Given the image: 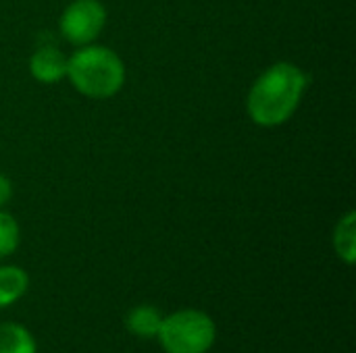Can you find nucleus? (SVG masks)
I'll return each mask as SVG.
<instances>
[{
	"instance_id": "39448f33",
	"label": "nucleus",
	"mask_w": 356,
	"mask_h": 353,
	"mask_svg": "<svg viewBox=\"0 0 356 353\" xmlns=\"http://www.w3.org/2000/svg\"><path fill=\"white\" fill-rule=\"evenodd\" d=\"M29 73L38 83H56L67 77V56L54 46H40L29 58Z\"/></svg>"
},
{
	"instance_id": "7ed1b4c3",
	"label": "nucleus",
	"mask_w": 356,
	"mask_h": 353,
	"mask_svg": "<svg viewBox=\"0 0 356 353\" xmlns=\"http://www.w3.org/2000/svg\"><path fill=\"white\" fill-rule=\"evenodd\" d=\"M167 353H207L217 337L211 316L200 310H179L163 318L159 335Z\"/></svg>"
},
{
	"instance_id": "1a4fd4ad",
	"label": "nucleus",
	"mask_w": 356,
	"mask_h": 353,
	"mask_svg": "<svg viewBox=\"0 0 356 353\" xmlns=\"http://www.w3.org/2000/svg\"><path fill=\"white\" fill-rule=\"evenodd\" d=\"M35 339L31 333L15 322L0 325V353H35Z\"/></svg>"
},
{
	"instance_id": "6e6552de",
	"label": "nucleus",
	"mask_w": 356,
	"mask_h": 353,
	"mask_svg": "<svg viewBox=\"0 0 356 353\" xmlns=\"http://www.w3.org/2000/svg\"><path fill=\"white\" fill-rule=\"evenodd\" d=\"M29 287V277L19 266H0V308L15 304L25 295Z\"/></svg>"
},
{
	"instance_id": "0eeeda50",
	"label": "nucleus",
	"mask_w": 356,
	"mask_h": 353,
	"mask_svg": "<svg viewBox=\"0 0 356 353\" xmlns=\"http://www.w3.org/2000/svg\"><path fill=\"white\" fill-rule=\"evenodd\" d=\"M161 322H163V316L154 306H136L129 310V314L125 318L129 333H134L136 337H142V339L156 337Z\"/></svg>"
},
{
	"instance_id": "f257e3e1",
	"label": "nucleus",
	"mask_w": 356,
	"mask_h": 353,
	"mask_svg": "<svg viewBox=\"0 0 356 353\" xmlns=\"http://www.w3.org/2000/svg\"><path fill=\"white\" fill-rule=\"evenodd\" d=\"M309 79L294 62H275L267 67L252 83L246 110L259 127H280L288 123L307 92Z\"/></svg>"
},
{
	"instance_id": "423d86ee",
	"label": "nucleus",
	"mask_w": 356,
	"mask_h": 353,
	"mask_svg": "<svg viewBox=\"0 0 356 353\" xmlns=\"http://www.w3.org/2000/svg\"><path fill=\"white\" fill-rule=\"evenodd\" d=\"M334 250L340 260L353 266L356 260V212H346L334 229Z\"/></svg>"
},
{
	"instance_id": "f03ea898",
	"label": "nucleus",
	"mask_w": 356,
	"mask_h": 353,
	"mask_svg": "<svg viewBox=\"0 0 356 353\" xmlns=\"http://www.w3.org/2000/svg\"><path fill=\"white\" fill-rule=\"evenodd\" d=\"M67 77L81 96L106 100L125 85V64L115 50L88 44L67 58Z\"/></svg>"
},
{
	"instance_id": "20e7f679",
	"label": "nucleus",
	"mask_w": 356,
	"mask_h": 353,
	"mask_svg": "<svg viewBox=\"0 0 356 353\" xmlns=\"http://www.w3.org/2000/svg\"><path fill=\"white\" fill-rule=\"evenodd\" d=\"M106 25V8L100 0H73L60 15L58 29L69 44H92Z\"/></svg>"
},
{
	"instance_id": "9d476101",
	"label": "nucleus",
	"mask_w": 356,
	"mask_h": 353,
	"mask_svg": "<svg viewBox=\"0 0 356 353\" xmlns=\"http://www.w3.org/2000/svg\"><path fill=\"white\" fill-rule=\"evenodd\" d=\"M19 239H21V231L17 221L8 212L0 210V258L10 256L19 248Z\"/></svg>"
},
{
	"instance_id": "9b49d317",
	"label": "nucleus",
	"mask_w": 356,
	"mask_h": 353,
	"mask_svg": "<svg viewBox=\"0 0 356 353\" xmlns=\"http://www.w3.org/2000/svg\"><path fill=\"white\" fill-rule=\"evenodd\" d=\"M13 198V183L6 175L0 173V208L6 206Z\"/></svg>"
}]
</instances>
